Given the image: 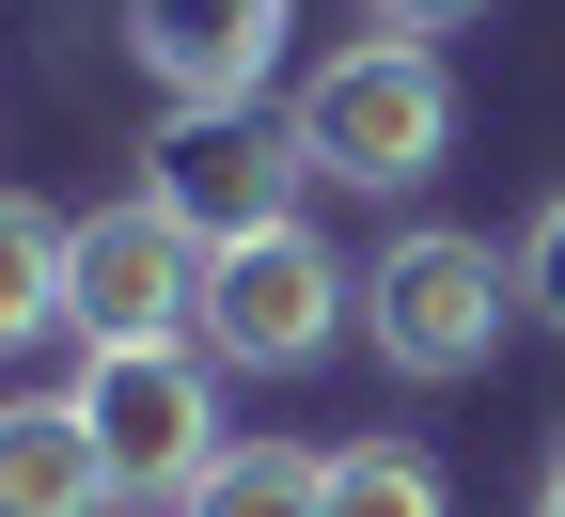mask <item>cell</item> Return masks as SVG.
<instances>
[{
    "instance_id": "1",
    "label": "cell",
    "mask_w": 565,
    "mask_h": 517,
    "mask_svg": "<svg viewBox=\"0 0 565 517\" xmlns=\"http://www.w3.org/2000/svg\"><path fill=\"white\" fill-rule=\"evenodd\" d=\"M299 158L330 189H424L456 158V79H440V47L424 32H362V47H330L315 79H299Z\"/></svg>"
},
{
    "instance_id": "2",
    "label": "cell",
    "mask_w": 565,
    "mask_h": 517,
    "mask_svg": "<svg viewBox=\"0 0 565 517\" xmlns=\"http://www.w3.org/2000/svg\"><path fill=\"white\" fill-rule=\"evenodd\" d=\"M330 330H362V267H345L330 236H236V251H204V360L221 377H299V360L330 345Z\"/></svg>"
},
{
    "instance_id": "3",
    "label": "cell",
    "mask_w": 565,
    "mask_h": 517,
    "mask_svg": "<svg viewBox=\"0 0 565 517\" xmlns=\"http://www.w3.org/2000/svg\"><path fill=\"white\" fill-rule=\"evenodd\" d=\"M503 314H534L519 299V251L456 236V219H424V236H393L362 267V330H377L393 377H471V360L503 345Z\"/></svg>"
},
{
    "instance_id": "4",
    "label": "cell",
    "mask_w": 565,
    "mask_h": 517,
    "mask_svg": "<svg viewBox=\"0 0 565 517\" xmlns=\"http://www.w3.org/2000/svg\"><path fill=\"white\" fill-rule=\"evenodd\" d=\"M141 189H158L204 251H236V236H282V219H299L315 158H299V126H267V110H173L158 158H141Z\"/></svg>"
},
{
    "instance_id": "5",
    "label": "cell",
    "mask_w": 565,
    "mask_h": 517,
    "mask_svg": "<svg viewBox=\"0 0 565 517\" xmlns=\"http://www.w3.org/2000/svg\"><path fill=\"white\" fill-rule=\"evenodd\" d=\"M221 360L204 345H95V377H79V408H95V439H110V471H126V502H189L204 471H221Z\"/></svg>"
},
{
    "instance_id": "6",
    "label": "cell",
    "mask_w": 565,
    "mask_h": 517,
    "mask_svg": "<svg viewBox=\"0 0 565 517\" xmlns=\"http://www.w3.org/2000/svg\"><path fill=\"white\" fill-rule=\"evenodd\" d=\"M79 345H189L204 330V236L158 204V189H126L79 219Z\"/></svg>"
},
{
    "instance_id": "7",
    "label": "cell",
    "mask_w": 565,
    "mask_h": 517,
    "mask_svg": "<svg viewBox=\"0 0 565 517\" xmlns=\"http://www.w3.org/2000/svg\"><path fill=\"white\" fill-rule=\"evenodd\" d=\"M282 32H299L282 0H126V47L173 110H252L282 79Z\"/></svg>"
},
{
    "instance_id": "8",
    "label": "cell",
    "mask_w": 565,
    "mask_h": 517,
    "mask_svg": "<svg viewBox=\"0 0 565 517\" xmlns=\"http://www.w3.org/2000/svg\"><path fill=\"white\" fill-rule=\"evenodd\" d=\"M126 471H110V439L79 392H17L0 408V517H110Z\"/></svg>"
},
{
    "instance_id": "9",
    "label": "cell",
    "mask_w": 565,
    "mask_h": 517,
    "mask_svg": "<svg viewBox=\"0 0 565 517\" xmlns=\"http://www.w3.org/2000/svg\"><path fill=\"white\" fill-rule=\"evenodd\" d=\"M79 219H47V204H0V330L17 345H63L79 314Z\"/></svg>"
},
{
    "instance_id": "10",
    "label": "cell",
    "mask_w": 565,
    "mask_h": 517,
    "mask_svg": "<svg viewBox=\"0 0 565 517\" xmlns=\"http://www.w3.org/2000/svg\"><path fill=\"white\" fill-rule=\"evenodd\" d=\"M173 517H330V455H299V439H221V471Z\"/></svg>"
},
{
    "instance_id": "11",
    "label": "cell",
    "mask_w": 565,
    "mask_h": 517,
    "mask_svg": "<svg viewBox=\"0 0 565 517\" xmlns=\"http://www.w3.org/2000/svg\"><path fill=\"white\" fill-rule=\"evenodd\" d=\"M330 517H456V486H440L424 439H345L330 455Z\"/></svg>"
},
{
    "instance_id": "12",
    "label": "cell",
    "mask_w": 565,
    "mask_h": 517,
    "mask_svg": "<svg viewBox=\"0 0 565 517\" xmlns=\"http://www.w3.org/2000/svg\"><path fill=\"white\" fill-rule=\"evenodd\" d=\"M519 299H534V330H565V189L519 219Z\"/></svg>"
},
{
    "instance_id": "13",
    "label": "cell",
    "mask_w": 565,
    "mask_h": 517,
    "mask_svg": "<svg viewBox=\"0 0 565 517\" xmlns=\"http://www.w3.org/2000/svg\"><path fill=\"white\" fill-rule=\"evenodd\" d=\"M377 32H456V17H487V0H362Z\"/></svg>"
},
{
    "instance_id": "14",
    "label": "cell",
    "mask_w": 565,
    "mask_h": 517,
    "mask_svg": "<svg viewBox=\"0 0 565 517\" xmlns=\"http://www.w3.org/2000/svg\"><path fill=\"white\" fill-rule=\"evenodd\" d=\"M534 517H565V439H550V486H534Z\"/></svg>"
}]
</instances>
